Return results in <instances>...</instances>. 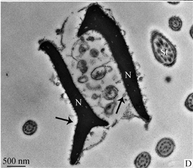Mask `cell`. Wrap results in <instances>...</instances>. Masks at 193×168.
<instances>
[{"mask_svg": "<svg viewBox=\"0 0 193 168\" xmlns=\"http://www.w3.org/2000/svg\"><path fill=\"white\" fill-rule=\"evenodd\" d=\"M152 48L156 60L167 67L176 62L177 50L172 42L158 32H154L151 37Z\"/></svg>", "mask_w": 193, "mask_h": 168, "instance_id": "6da1fadb", "label": "cell"}, {"mask_svg": "<svg viewBox=\"0 0 193 168\" xmlns=\"http://www.w3.org/2000/svg\"><path fill=\"white\" fill-rule=\"evenodd\" d=\"M174 140L170 138H163L159 140L156 147V152L159 157L167 158L170 156L175 149Z\"/></svg>", "mask_w": 193, "mask_h": 168, "instance_id": "7a4b0ae2", "label": "cell"}, {"mask_svg": "<svg viewBox=\"0 0 193 168\" xmlns=\"http://www.w3.org/2000/svg\"><path fill=\"white\" fill-rule=\"evenodd\" d=\"M151 156L146 152H142L139 154L135 159L134 164L137 168H146L151 164Z\"/></svg>", "mask_w": 193, "mask_h": 168, "instance_id": "3957f363", "label": "cell"}, {"mask_svg": "<svg viewBox=\"0 0 193 168\" xmlns=\"http://www.w3.org/2000/svg\"><path fill=\"white\" fill-rule=\"evenodd\" d=\"M38 129V125L34 121L29 120L25 123L23 126V132L25 135L31 136L35 133Z\"/></svg>", "mask_w": 193, "mask_h": 168, "instance_id": "277c9868", "label": "cell"}, {"mask_svg": "<svg viewBox=\"0 0 193 168\" xmlns=\"http://www.w3.org/2000/svg\"><path fill=\"white\" fill-rule=\"evenodd\" d=\"M118 94V90L115 86L110 85L105 88L103 92V97L108 100H113Z\"/></svg>", "mask_w": 193, "mask_h": 168, "instance_id": "5b68a950", "label": "cell"}, {"mask_svg": "<svg viewBox=\"0 0 193 168\" xmlns=\"http://www.w3.org/2000/svg\"><path fill=\"white\" fill-rule=\"evenodd\" d=\"M107 74V70L104 66H99L95 68L92 72L91 76L92 78L95 80H100L105 77Z\"/></svg>", "mask_w": 193, "mask_h": 168, "instance_id": "8992f818", "label": "cell"}, {"mask_svg": "<svg viewBox=\"0 0 193 168\" xmlns=\"http://www.w3.org/2000/svg\"><path fill=\"white\" fill-rule=\"evenodd\" d=\"M169 27L174 31H179L182 27V21L180 18L178 17H172L169 19Z\"/></svg>", "mask_w": 193, "mask_h": 168, "instance_id": "52a82bcc", "label": "cell"}, {"mask_svg": "<svg viewBox=\"0 0 193 168\" xmlns=\"http://www.w3.org/2000/svg\"><path fill=\"white\" fill-rule=\"evenodd\" d=\"M116 105V102H112L106 105L104 108V114L105 115L108 116L112 115L114 112Z\"/></svg>", "mask_w": 193, "mask_h": 168, "instance_id": "ba28073f", "label": "cell"}, {"mask_svg": "<svg viewBox=\"0 0 193 168\" xmlns=\"http://www.w3.org/2000/svg\"><path fill=\"white\" fill-rule=\"evenodd\" d=\"M193 94L191 93L188 95L185 102V106L190 112L193 111Z\"/></svg>", "mask_w": 193, "mask_h": 168, "instance_id": "9c48e42d", "label": "cell"}, {"mask_svg": "<svg viewBox=\"0 0 193 168\" xmlns=\"http://www.w3.org/2000/svg\"><path fill=\"white\" fill-rule=\"evenodd\" d=\"M88 81V77L87 76H82L78 78V82L80 83H86Z\"/></svg>", "mask_w": 193, "mask_h": 168, "instance_id": "30bf717a", "label": "cell"}, {"mask_svg": "<svg viewBox=\"0 0 193 168\" xmlns=\"http://www.w3.org/2000/svg\"><path fill=\"white\" fill-rule=\"evenodd\" d=\"M87 66V63L86 62L84 61V60H81L80 61H79V62L78 63L77 65V67L80 69V68H82L83 67L86 66Z\"/></svg>", "mask_w": 193, "mask_h": 168, "instance_id": "8fae6325", "label": "cell"}, {"mask_svg": "<svg viewBox=\"0 0 193 168\" xmlns=\"http://www.w3.org/2000/svg\"><path fill=\"white\" fill-rule=\"evenodd\" d=\"M80 70L81 71L82 74H85L87 72V71H88V67L87 66L83 67L80 68Z\"/></svg>", "mask_w": 193, "mask_h": 168, "instance_id": "7c38bea8", "label": "cell"}, {"mask_svg": "<svg viewBox=\"0 0 193 168\" xmlns=\"http://www.w3.org/2000/svg\"><path fill=\"white\" fill-rule=\"evenodd\" d=\"M90 54H91V56L94 57H97L98 55V53L97 51H95V50H92Z\"/></svg>", "mask_w": 193, "mask_h": 168, "instance_id": "4fadbf2b", "label": "cell"}]
</instances>
